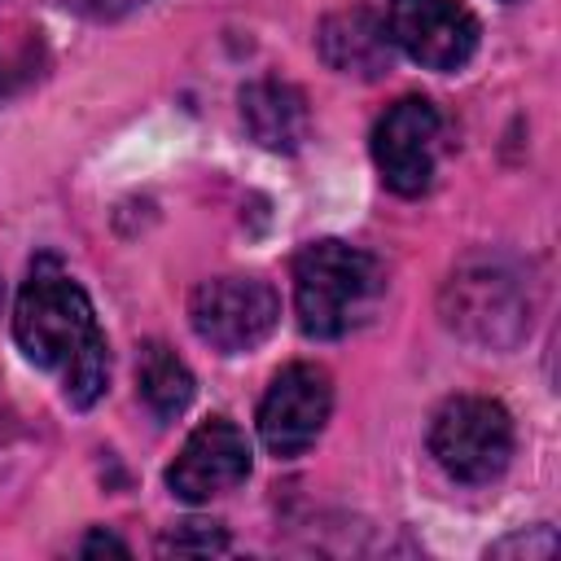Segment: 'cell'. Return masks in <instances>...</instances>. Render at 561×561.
<instances>
[{"label": "cell", "mask_w": 561, "mask_h": 561, "mask_svg": "<svg viewBox=\"0 0 561 561\" xmlns=\"http://www.w3.org/2000/svg\"><path fill=\"white\" fill-rule=\"evenodd\" d=\"M316 44H320V57H324L329 70L355 75V79H381V75H390V61H394L386 18H377L373 9L329 13L320 22Z\"/></svg>", "instance_id": "obj_10"}, {"label": "cell", "mask_w": 561, "mask_h": 561, "mask_svg": "<svg viewBox=\"0 0 561 561\" xmlns=\"http://www.w3.org/2000/svg\"><path fill=\"white\" fill-rule=\"evenodd\" d=\"M57 4L79 18H92V22H114V18H127L131 9H140L145 0H57Z\"/></svg>", "instance_id": "obj_14"}, {"label": "cell", "mask_w": 561, "mask_h": 561, "mask_svg": "<svg viewBox=\"0 0 561 561\" xmlns=\"http://www.w3.org/2000/svg\"><path fill=\"white\" fill-rule=\"evenodd\" d=\"M228 548V535L215 526V522H180L167 539H162V552H175V557H210V552H224Z\"/></svg>", "instance_id": "obj_13"}, {"label": "cell", "mask_w": 561, "mask_h": 561, "mask_svg": "<svg viewBox=\"0 0 561 561\" xmlns=\"http://www.w3.org/2000/svg\"><path fill=\"white\" fill-rule=\"evenodd\" d=\"M333 381L320 364H289L272 377L259 403V438L276 460L302 456L329 425Z\"/></svg>", "instance_id": "obj_6"}, {"label": "cell", "mask_w": 561, "mask_h": 561, "mask_svg": "<svg viewBox=\"0 0 561 561\" xmlns=\"http://www.w3.org/2000/svg\"><path fill=\"white\" fill-rule=\"evenodd\" d=\"M386 294L381 263L351 241H307L294 254V316L307 337L333 342L373 320Z\"/></svg>", "instance_id": "obj_2"}, {"label": "cell", "mask_w": 561, "mask_h": 561, "mask_svg": "<svg viewBox=\"0 0 561 561\" xmlns=\"http://www.w3.org/2000/svg\"><path fill=\"white\" fill-rule=\"evenodd\" d=\"M136 390L158 421H175L193 403V373L167 342H145L136 355Z\"/></svg>", "instance_id": "obj_12"}, {"label": "cell", "mask_w": 561, "mask_h": 561, "mask_svg": "<svg viewBox=\"0 0 561 561\" xmlns=\"http://www.w3.org/2000/svg\"><path fill=\"white\" fill-rule=\"evenodd\" d=\"M250 478V438L228 416H206L180 447L167 469V486L184 504H202L224 495Z\"/></svg>", "instance_id": "obj_9"}, {"label": "cell", "mask_w": 561, "mask_h": 561, "mask_svg": "<svg viewBox=\"0 0 561 561\" xmlns=\"http://www.w3.org/2000/svg\"><path fill=\"white\" fill-rule=\"evenodd\" d=\"M438 136L443 118L425 96L394 101L373 127V162L381 171V184L399 197H421L434 180Z\"/></svg>", "instance_id": "obj_7"}, {"label": "cell", "mask_w": 561, "mask_h": 561, "mask_svg": "<svg viewBox=\"0 0 561 561\" xmlns=\"http://www.w3.org/2000/svg\"><path fill=\"white\" fill-rule=\"evenodd\" d=\"M280 320V298L259 276H210L188 298L193 333L219 355H245Z\"/></svg>", "instance_id": "obj_5"}, {"label": "cell", "mask_w": 561, "mask_h": 561, "mask_svg": "<svg viewBox=\"0 0 561 561\" xmlns=\"http://www.w3.org/2000/svg\"><path fill=\"white\" fill-rule=\"evenodd\" d=\"M0 294H4V285H0Z\"/></svg>", "instance_id": "obj_16"}, {"label": "cell", "mask_w": 561, "mask_h": 561, "mask_svg": "<svg viewBox=\"0 0 561 561\" xmlns=\"http://www.w3.org/2000/svg\"><path fill=\"white\" fill-rule=\"evenodd\" d=\"M245 131L276 153H294L307 140V96L285 79H254L241 88Z\"/></svg>", "instance_id": "obj_11"}, {"label": "cell", "mask_w": 561, "mask_h": 561, "mask_svg": "<svg viewBox=\"0 0 561 561\" xmlns=\"http://www.w3.org/2000/svg\"><path fill=\"white\" fill-rule=\"evenodd\" d=\"M443 320L473 346L508 351L530 329V307L517 276L500 263H465L443 285Z\"/></svg>", "instance_id": "obj_4"}, {"label": "cell", "mask_w": 561, "mask_h": 561, "mask_svg": "<svg viewBox=\"0 0 561 561\" xmlns=\"http://www.w3.org/2000/svg\"><path fill=\"white\" fill-rule=\"evenodd\" d=\"M386 31L399 53L425 70H460L478 53V18L460 0H390Z\"/></svg>", "instance_id": "obj_8"}, {"label": "cell", "mask_w": 561, "mask_h": 561, "mask_svg": "<svg viewBox=\"0 0 561 561\" xmlns=\"http://www.w3.org/2000/svg\"><path fill=\"white\" fill-rule=\"evenodd\" d=\"M79 552H83V557H96V552H114V557H127V543H123V539H114V535H105V530H92V535L79 543Z\"/></svg>", "instance_id": "obj_15"}, {"label": "cell", "mask_w": 561, "mask_h": 561, "mask_svg": "<svg viewBox=\"0 0 561 561\" xmlns=\"http://www.w3.org/2000/svg\"><path fill=\"white\" fill-rule=\"evenodd\" d=\"M13 337L35 368L61 377L70 408H92L110 386V346L92 298L53 259H39L13 302Z\"/></svg>", "instance_id": "obj_1"}, {"label": "cell", "mask_w": 561, "mask_h": 561, "mask_svg": "<svg viewBox=\"0 0 561 561\" xmlns=\"http://www.w3.org/2000/svg\"><path fill=\"white\" fill-rule=\"evenodd\" d=\"M430 451L456 482H491L513 456V416L486 394H456L434 412Z\"/></svg>", "instance_id": "obj_3"}]
</instances>
